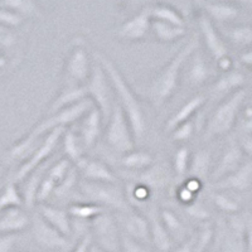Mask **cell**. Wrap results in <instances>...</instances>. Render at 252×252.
Segmentation results:
<instances>
[{
    "label": "cell",
    "mask_w": 252,
    "mask_h": 252,
    "mask_svg": "<svg viewBox=\"0 0 252 252\" xmlns=\"http://www.w3.org/2000/svg\"><path fill=\"white\" fill-rule=\"evenodd\" d=\"M92 56L101 63V66L109 76L112 87H114L116 101L123 107L126 118L129 120L135 140H140L146 131V118L140 98L132 91L127 81L125 80L121 71L111 58L97 49L92 52Z\"/></svg>",
    "instance_id": "6da1fadb"
},
{
    "label": "cell",
    "mask_w": 252,
    "mask_h": 252,
    "mask_svg": "<svg viewBox=\"0 0 252 252\" xmlns=\"http://www.w3.org/2000/svg\"><path fill=\"white\" fill-rule=\"evenodd\" d=\"M198 48H199V38L194 35L146 85L144 94L155 109H160L170 97H173L179 85L182 68Z\"/></svg>",
    "instance_id": "7a4b0ae2"
},
{
    "label": "cell",
    "mask_w": 252,
    "mask_h": 252,
    "mask_svg": "<svg viewBox=\"0 0 252 252\" xmlns=\"http://www.w3.org/2000/svg\"><path fill=\"white\" fill-rule=\"evenodd\" d=\"M246 94V90L241 89L218 103L204 126V138H218L231 131L244 109Z\"/></svg>",
    "instance_id": "3957f363"
},
{
    "label": "cell",
    "mask_w": 252,
    "mask_h": 252,
    "mask_svg": "<svg viewBox=\"0 0 252 252\" xmlns=\"http://www.w3.org/2000/svg\"><path fill=\"white\" fill-rule=\"evenodd\" d=\"M92 66L94 61L85 38H73L63 64L64 86H85L91 77Z\"/></svg>",
    "instance_id": "277c9868"
},
{
    "label": "cell",
    "mask_w": 252,
    "mask_h": 252,
    "mask_svg": "<svg viewBox=\"0 0 252 252\" xmlns=\"http://www.w3.org/2000/svg\"><path fill=\"white\" fill-rule=\"evenodd\" d=\"M80 194L90 203L98 204L105 208L115 209L116 212H127L132 208L130 206L126 193L119 183H97L86 179L78 182Z\"/></svg>",
    "instance_id": "5b68a950"
},
{
    "label": "cell",
    "mask_w": 252,
    "mask_h": 252,
    "mask_svg": "<svg viewBox=\"0 0 252 252\" xmlns=\"http://www.w3.org/2000/svg\"><path fill=\"white\" fill-rule=\"evenodd\" d=\"M94 107V101L87 97L80 102L75 103V105H72V106L55 112V114L47 115L46 118L42 119L34 127L29 130L28 134L24 135V138L31 143L39 141V139H43L46 135H48L53 130L58 129V127H67L71 124L82 119Z\"/></svg>",
    "instance_id": "8992f818"
},
{
    "label": "cell",
    "mask_w": 252,
    "mask_h": 252,
    "mask_svg": "<svg viewBox=\"0 0 252 252\" xmlns=\"http://www.w3.org/2000/svg\"><path fill=\"white\" fill-rule=\"evenodd\" d=\"M85 86L89 97L94 101V106L102 114L103 123L107 124L116 103V96L109 76L96 58H94L91 77Z\"/></svg>",
    "instance_id": "52a82bcc"
},
{
    "label": "cell",
    "mask_w": 252,
    "mask_h": 252,
    "mask_svg": "<svg viewBox=\"0 0 252 252\" xmlns=\"http://www.w3.org/2000/svg\"><path fill=\"white\" fill-rule=\"evenodd\" d=\"M105 141L112 152L127 154L135 148V136L123 107L116 101L112 114L106 124Z\"/></svg>",
    "instance_id": "ba28073f"
},
{
    "label": "cell",
    "mask_w": 252,
    "mask_h": 252,
    "mask_svg": "<svg viewBox=\"0 0 252 252\" xmlns=\"http://www.w3.org/2000/svg\"><path fill=\"white\" fill-rule=\"evenodd\" d=\"M92 240L109 252H121V231L114 216L107 211L90 222Z\"/></svg>",
    "instance_id": "9c48e42d"
},
{
    "label": "cell",
    "mask_w": 252,
    "mask_h": 252,
    "mask_svg": "<svg viewBox=\"0 0 252 252\" xmlns=\"http://www.w3.org/2000/svg\"><path fill=\"white\" fill-rule=\"evenodd\" d=\"M67 130V127H58V129L53 130L46 135L42 139V143L38 146L37 149L33 152L31 157H28L23 163L20 164V166L15 172L14 177H13V182L18 183V182L26 181L31 173L34 172L37 168H39L42 164L46 163V160L51 157V154L55 152L56 146L60 143V139H62L63 134Z\"/></svg>",
    "instance_id": "30bf717a"
},
{
    "label": "cell",
    "mask_w": 252,
    "mask_h": 252,
    "mask_svg": "<svg viewBox=\"0 0 252 252\" xmlns=\"http://www.w3.org/2000/svg\"><path fill=\"white\" fill-rule=\"evenodd\" d=\"M32 236L42 249L49 251H61L68 247L69 242L66 236L52 227L39 213L32 217Z\"/></svg>",
    "instance_id": "8fae6325"
},
{
    "label": "cell",
    "mask_w": 252,
    "mask_h": 252,
    "mask_svg": "<svg viewBox=\"0 0 252 252\" xmlns=\"http://www.w3.org/2000/svg\"><path fill=\"white\" fill-rule=\"evenodd\" d=\"M150 31H152V17L145 6L140 12L123 22L121 26L116 29V35L125 42H140L145 39L146 34Z\"/></svg>",
    "instance_id": "7c38bea8"
},
{
    "label": "cell",
    "mask_w": 252,
    "mask_h": 252,
    "mask_svg": "<svg viewBox=\"0 0 252 252\" xmlns=\"http://www.w3.org/2000/svg\"><path fill=\"white\" fill-rule=\"evenodd\" d=\"M198 27L201 32L202 39L206 46V49L208 51L209 56L215 61L224 57L228 55V49H227L226 43H224L223 38L220 34V32L213 24V20L204 14L203 12H199L197 15Z\"/></svg>",
    "instance_id": "4fadbf2b"
},
{
    "label": "cell",
    "mask_w": 252,
    "mask_h": 252,
    "mask_svg": "<svg viewBox=\"0 0 252 252\" xmlns=\"http://www.w3.org/2000/svg\"><path fill=\"white\" fill-rule=\"evenodd\" d=\"M246 218L233 215L223 229L220 252H246Z\"/></svg>",
    "instance_id": "5bb4252c"
},
{
    "label": "cell",
    "mask_w": 252,
    "mask_h": 252,
    "mask_svg": "<svg viewBox=\"0 0 252 252\" xmlns=\"http://www.w3.org/2000/svg\"><path fill=\"white\" fill-rule=\"evenodd\" d=\"M121 232L126 236L139 241L141 244L150 242V220L141 213L130 209L127 212L120 213Z\"/></svg>",
    "instance_id": "9a60e30c"
},
{
    "label": "cell",
    "mask_w": 252,
    "mask_h": 252,
    "mask_svg": "<svg viewBox=\"0 0 252 252\" xmlns=\"http://www.w3.org/2000/svg\"><path fill=\"white\" fill-rule=\"evenodd\" d=\"M75 166L86 181L97 182V183H119V178L116 177V174L102 160L83 157L80 161L76 163Z\"/></svg>",
    "instance_id": "2e32d148"
},
{
    "label": "cell",
    "mask_w": 252,
    "mask_h": 252,
    "mask_svg": "<svg viewBox=\"0 0 252 252\" xmlns=\"http://www.w3.org/2000/svg\"><path fill=\"white\" fill-rule=\"evenodd\" d=\"M242 159H244V152L241 150L238 143H229L228 145L224 148L223 153L220 154V159H218L217 164H216L215 170L212 172L211 178L213 182H218L220 179L226 178L227 175L232 174L233 172L242 165Z\"/></svg>",
    "instance_id": "e0dca14e"
},
{
    "label": "cell",
    "mask_w": 252,
    "mask_h": 252,
    "mask_svg": "<svg viewBox=\"0 0 252 252\" xmlns=\"http://www.w3.org/2000/svg\"><path fill=\"white\" fill-rule=\"evenodd\" d=\"M102 124H105L103 123V116L96 106L90 110L81 119L78 136H80L85 149L92 148L98 140L101 132H102Z\"/></svg>",
    "instance_id": "ac0fdd59"
},
{
    "label": "cell",
    "mask_w": 252,
    "mask_h": 252,
    "mask_svg": "<svg viewBox=\"0 0 252 252\" xmlns=\"http://www.w3.org/2000/svg\"><path fill=\"white\" fill-rule=\"evenodd\" d=\"M212 77V69L209 67L206 57L198 48L197 51L189 57L187 62L186 81L189 86L198 87L203 86Z\"/></svg>",
    "instance_id": "d6986e66"
},
{
    "label": "cell",
    "mask_w": 252,
    "mask_h": 252,
    "mask_svg": "<svg viewBox=\"0 0 252 252\" xmlns=\"http://www.w3.org/2000/svg\"><path fill=\"white\" fill-rule=\"evenodd\" d=\"M131 182L148 187L152 192H158L169 184L170 173L164 164L155 163L149 169L139 172V174H132Z\"/></svg>",
    "instance_id": "ffe728a7"
},
{
    "label": "cell",
    "mask_w": 252,
    "mask_h": 252,
    "mask_svg": "<svg viewBox=\"0 0 252 252\" xmlns=\"http://www.w3.org/2000/svg\"><path fill=\"white\" fill-rule=\"evenodd\" d=\"M246 82L244 73H241L237 69H232V71L222 73L211 86V94L216 100H220V97H228L229 94H232L233 92L238 91V90L244 89V85Z\"/></svg>",
    "instance_id": "44dd1931"
},
{
    "label": "cell",
    "mask_w": 252,
    "mask_h": 252,
    "mask_svg": "<svg viewBox=\"0 0 252 252\" xmlns=\"http://www.w3.org/2000/svg\"><path fill=\"white\" fill-rule=\"evenodd\" d=\"M252 186V160L246 161L232 174L213 183L216 189H231L236 192H245Z\"/></svg>",
    "instance_id": "7402d4cb"
},
{
    "label": "cell",
    "mask_w": 252,
    "mask_h": 252,
    "mask_svg": "<svg viewBox=\"0 0 252 252\" xmlns=\"http://www.w3.org/2000/svg\"><path fill=\"white\" fill-rule=\"evenodd\" d=\"M38 213L63 236H66L67 238L71 237L73 228H72V217L69 216L68 211L51 204H39Z\"/></svg>",
    "instance_id": "603a6c76"
},
{
    "label": "cell",
    "mask_w": 252,
    "mask_h": 252,
    "mask_svg": "<svg viewBox=\"0 0 252 252\" xmlns=\"http://www.w3.org/2000/svg\"><path fill=\"white\" fill-rule=\"evenodd\" d=\"M207 97L204 94H195L193 97H190L189 100H187L186 102L182 105L174 114L170 116L165 123V131L172 132L173 130L177 129L178 126L182 125V124L189 121V119L192 118L193 115L198 111L206 103Z\"/></svg>",
    "instance_id": "cb8c5ba5"
},
{
    "label": "cell",
    "mask_w": 252,
    "mask_h": 252,
    "mask_svg": "<svg viewBox=\"0 0 252 252\" xmlns=\"http://www.w3.org/2000/svg\"><path fill=\"white\" fill-rule=\"evenodd\" d=\"M32 223V218L28 213L24 212L22 208H8L1 211L0 216V232L5 233H19L28 228Z\"/></svg>",
    "instance_id": "d4e9b609"
},
{
    "label": "cell",
    "mask_w": 252,
    "mask_h": 252,
    "mask_svg": "<svg viewBox=\"0 0 252 252\" xmlns=\"http://www.w3.org/2000/svg\"><path fill=\"white\" fill-rule=\"evenodd\" d=\"M198 5L201 8V12L220 23H227L236 19L240 12L236 4L228 1H202L198 3Z\"/></svg>",
    "instance_id": "484cf974"
},
{
    "label": "cell",
    "mask_w": 252,
    "mask_h": 252,
    "mask_svg": "<svg viewBox=\"0 0 252 252\" xmlns=\"http://www.w3.org/2000/svg\"><path fill=\"white\" fill-rule=\"evenodd\" d=\"M87 97H89V94H87L86 86H63L60 94L56 96L55 100L52 101V103L49 105L47 115L55 114V112L72 106V105H75V103L80 102Z\"/></svg>",
    "instance_id": "4316f807"
},
{
    "label": "cell",
    "mask_w": 252,
    "mask_h": 252,
    "mask_svg": "<svg viewBox=\"0 0 252 252\" xmlns=\"http://www.w3.org/2000/svg\"><path fill=\"white\" fill-rule=\"evenodd\" d=\"M150 242H153L155 249L159 252H169L173 249V237L169 231L164 226L160 215L150 213Z\"/></svg>",
    "instance_id": "83f0119b"
},
{
    "label": "cell",
    "mask_w": 252,
    "mask_h": 252,
    "mask_svg": "<svg viewBox=\"0 0 252 252\" xmlns=\"http://www.w3.org/2000/svg\"><path fill=\"white\" fill-rule=\"evenodd\" d=\"M48 161H46L44 164L37 168L33 173L27 177L26 182H24L23 186V199H24V206L28 209L33 208L34 204L37 203V194L38 190H39V187L43 182L44 177L47 175L48 172Z\"/></svg>",
    "instance_id": "f1b7e54d"
},
{
    "label": "cell",
    "mask_w": 252,
    "mask_h": 252,
    "mask_svg": "<svg viewBox=\"0 0 252 252\" xmlns=\"http://www.w3.org/2000/svg\"><path fill=\"white\" fill-rule=\"evenodd\" d=\"M119 163L124 169H127L130 172H143V170L149 169L150 166L155 164V159L153 154H150L148 150H132L127 154L121 155L119 159Z\"/></svg>",
    "instance_id": "f546056e"
},
{
    "label": "cell",
    "mask_w": 252,
    "mask_h": 252,
    "mask_svg": "<svg viewBox=\"0 0 252 252\" xmlns=\"http://www.w3.org/2000/svg\"><path fill=\"white\" fill-rule=\"evenodd\" d=\"M150 32L153 33L155 39L161 43H172L187 34L186 27L175 26V24L155 19H152V31Z\"/></svg>",
    "instance_id": "4dcf8cb0"
},
{
    "label": "cell",
    "mask_w": 252,
    "mask_h": 252,
    "mask_svg": "<svg viewBox=\"0 0 252 252\" xmlns=\"http://www.w3.org/2000/svg\"><path fill=\"white\" fill-rule=\"evenodd\" d=\"M152 19L161 20L175 26L186 27V20L177 8L166 3H154L146 6Z\"/></svg>",
    "instance_id": "1f68e13d"
},
{
    "label": "cell",
    "mask_w": 252,
    "mask_h": 252,
    "mask_svg": "<svg viewBox=\"0 0 252 252\" xmlns=\"http://www.w3.org/2000/svg\"><path fill=\"white\" fill-rule=\"evenodd\" d=\"M211 165H212V154L208 149H199L192 155V161L189 165V174L190 177L198 178L202 182H206L211 174Z\"/></svg>",
    "instance_id": "d6a6232c"
},
{
    "label": "cell",
    "mask_w": 252,
    "mask_h": 252,
    "mask_svg": "<svg viewBox=\"0 0 252 252\" xmlns=\"http://www.w3.org/2000/svg\"><path fill=\"white\" fill-rule=\"evenodd\" d=\"M68 213L73 220H85V222H91L96 217L101 216L102 213L107 212V209L98 204L90 203V202H76L68 207Z\"/></svg>",
    "instance_id": "836d02e7"
},
{
    "label": "cell",
    "mask_w": 252,
    "mask_h": 252,
    "mask_svg": "<svg viewBox=\"0 0 252 252\" xmlns=\"http://www.w3.org/2000/svg\"><path fill=\"white\" fill-rule=\"evenodd\" d=\"M62 148L64 154H66V158H68L69 160L73 161L75 164L85 157L83 155L85 146H83L77 132H75L73 130L67 129L64 131L62 136Z\"/></svg>",
    "instance_id": "e575fe53"
},
{
    "label": "cell",
    "mask_w": 252,
    "mask_h": 252,
    "mask_svg": "<svg viewBox=\"0 0 252 252\" xmlns=\"http://www.w3.org/2000/svg\"><path fill=\"white\" fill-rule=\"evenodd\" d=\"M224 35L228 38L231 43L238 47L252 46V26L240 24L224 29Z\"/></svg>",
    "instance_id": "d590c367"
},
{
    "label": "cell",
    "mask_w": 252,
    "mask_h": 252,
    "mask_svg": "<svg viewBox=\"0 0 252 252\" xmlns=\"http://www.w3.org/2000/svg\"><path fill=\"white\" fill-rule=\"evenodd\" d=\"M159 215H160L164 226L172 235L173 240H181V238L183 240L184 235H186V228L177 213L169 208H161Z\"/></svg>",
    "instance_id": "8d00e7d4"
},
{
    "label": "cell",
    "mask_w": 252,
    "mask_h": 252,
    "mask_svg": "<svg viewBox=\"0 0 252 252\" xmlns=\"http://www.w3.org/2000/svg\"><path fill=\"white\" fill-rule=\"evenodd\" d=\"M23 204V194H20L17 183L13 181L8 182L4 186L1 198H0V208H1V211L8 208H20Z\"/></svg>",
    "instance_id": "74e56055"
},
{
    "label": "cell",
    "mask_w": 252,
    "mask_h": 252,
    "mask_svg": "<svg viewBox=\"0 0 252 252\" xmlns=\"http://www.w3.org/2000/svg\"><path fill=\"white\" fill-rule=\"evenodd\" d=\"M0 8L14 10L24 18L39 14V8L33 0H3L0 3Z\"/></svg>",
    "instance_id": "f35d334b"
},
{
    "label": "cell",
    "mask_w": 252,
    "mask_h": 252,
    "mask_svg": "<svg viewBox=\"0 0 252 252\" xmlns=\"http://www.w3.org/2000/svg\"><path fill=\"white\" fill-rule=\"evenodd\" d=\"M126 198L129 201L130 206H139V204L146 203L152 197V190L143 184L130 182L125 189Z\"/></svg>",
    "instance_id": "ab89813d"
},
{
    "label": "cell",
    "mask_w": 252,
    "mask_h": 252,
    "mask_svg": "<svg viewBox=\"0 0 252 252\" xmlns=\"http://www.w3.org/2000/svg\"><path fill=\"white\" fill-rule=\"evenodd\" d=\"M78 173L80 172H78L77 168L72 166V169L69 170L66 178L60 184H57L53 195L56 198H60V199H66V198H68L73 193L76 187L78 186Z\"/></svg>",
    "instance_id": "60d3db41"
},
{
    "label": "cell",
    "mask_w": 252,
    "mask_h": 252,
    "mask_svg": "<svg viewBox=\"0 0 252 252\" xmlns=\"http://www.w3.org/2000/svg\"><path fill=\"white\" fill-rule=\"evenodd\" d=\"M213 237H215V228H213L212 223L207 220L201 224L199 229H198L197 235L193 237L194 241V251L195 252H207V249L209 245L212 244Z\"/></svg>",
    "instance_id": "b9f144b4"
},
{
    "label": "cell",
    "mask_w": 252,
    "mask_h": 252,
    "mask_svg": "<svg viewBox=\"0 0 252 252\" xmlns=\"http://www.w3.org/2000/svg\"><path fill=\"white\" fill-rule=\"evenodd\" d=\"M189 158H190V152L187 145L179 146L175 150L173 157V170L178 178L184 177L187 172H189V165H190Z\"/></svg>",
    "instance_id": "7bdbcfd3"
},
{
    "label": "cell",
    "mask_w": 252,
    "mask_h": 252,
    "mask_svg": "<svg viewBox=\"0 0 252 252\" xmlns=\"http://www.w3.org/2000/svg\"><path fill=\"white\" fill-rule=\"evenodd\" d=\"M212 201L215 206L220 209V212L228 213V215H237L240 212L241 206L238 204L237 201H235L233 198L229 195L224 194L223 192H215L212 193Z\"/></svg>",
    "instance_id": "ee69618b"
},
{
    "label": "cell",
    "mask_w": 252,
    "mask_h": 252,
    "mask_svg": "<svg viewBox=\"0 0 252 252\" xmlns=\"http://www.w3.org/2000/svg\"><path fill=\"white\" fill-rule=\"evenodd\" d=\"M71 169H72L71 160H69L68 158H62V159H60V160H57L56 163H53L51 166H49L47 175H48L51 179H53L56 183L60 184L61 182L66 178V175L68 174V172Z\"/></svg>",
    "instance_id": "f6af8a7d"
},
{
    "label": "cell",
    "mask_w": 252,
    "mask_h": 252,
    "mask_svg": "<svg viewBox=\"0 0 252 252\" xmlns=\"http://www.w3.org/2000/svg\"><path fill=\"white\" fill-rule=\"evenodd\" d=\"M23 20L24 17L18 14L14 10L0 8V23H1V27H5V28L9 29L17 28V27H19L20 24L23 23Z\"/></svg>",
    "instance_id": "bcb514c9"
},
{
    "label": "cell",
    "mask_w": 252,
    "mask_h": 252,
    "mask_svg": "<svg viewBox=\"0 0 252 252\" xmlns=\"http://www.w3.org/2000/svg\"><path fill=\"white\" fill-rule=\"evenodd\" d=\"M184 211H186V213L189 217L194 218L197 220H202V222H207L209 220V217H211V213L208 212V209L204 207V204H202L201 202L198 201V199H195L193 203L184 207Z\"/></svg>",
    "instance_id": "7dc6e473"
},
{
    "label": "cell",
    "mask_w": 252,
    "mask_h": 252,
    "mask_svg": "<svg viewBox=\"0 0 252 252\" xmlns=\"http://www.w3.org/2000/svg\"><path fill=\"white\" fill-rule=\"evenodd\" d=\"M193 132H194V125H193V121L189 120L173 130L170 138L178 143H183V141H187L192 138Z\"/></svg>",
    "instance_id": "c3c4849f"
},
{
    "label": "cell",
    "mask_w": 252,
    "mask_h": 252,
    "mask_svg": "<svg viewBox=\"0 0 252 252\" xmlns=\"http://www.w3.org/2000/svg\"><path fill=\"white\" fill-rule=\"evenodd\" d=\"M56 187H57V183H56L53 179H51L48 175H46L43 182H42V184H40L39 190H38L37 203L44 204V202H46L48 198H51V195L55 193Z\"/></svg>",
    "instance_id": "681fc988"
},
{
    "label": "cell",
    "mask_w": 252,
    "mask_h": 252,
    "mask_svg": "<svg viewBox=\"0 0 252 252\" xmlns=\"http://www.w3.org/2000/svg\"><path fill=\"white\" fill-rule=\"evenodd\" d=\"M121 252H148L145 245L121 232Z\"/></svg>",
    "instance_id": "f907efd6"
},
{
    "label": "cell",
    "mask_w": 252,
    "mask_h": 252,
    "mask_svg": "<svg viewBox=\"0 0 252 252\" xmlns=\"http://www.w3.org/2000/svg\"><path fill=\"white\" fill-rule=\"evenodd\" d=\"M15 43H17V35H15L14 32L12 29L0 26V46H1L3 52L13 48Z\"/></svg>",
    "instance_id": "816d5d0a"
},
{
    "label": "cell",
    "mask_w": 252,
    "mask_h": 252,
    "mask_svg": "<svg viewBox=\"0 0 252 252\" xmlns=\"http://www.w3.org/2000/svg\"><path fill=\"white\" fill-rule=\"evenodd\" d=\"M175 194H177V199L181 203L184 204V207L188 206V204L193 203V202L197 199V194L192 193L189 189H187L183 184L178 187L177 190H175Z\"/></svg>",
    "instance_id": "f5cc1de1"
},
{
    "label": "cell",
    "mask_w": 252,
    "mask_h": 252,
    "mask_svg": "<svg viewBox=\"0 0 252 252\" xmlns=\"http://www.w3.org/2000/svg\"><path fill=\"white\" fill-rule=\"evenodd\" d=\"M18 233H5L0 236V252H10L17 244Z\"/></svg>",
    "instance_id": "db71d44e"
},
{
    "label": "cell",
    "mask_w": 252,
    "mask_h": 252,
    "mask_svg": "<svg viewBox=\"0 0 252 252\" xmlns=\"http://www.w3.org/2000/svg\"><path fill=\"white\" fill-rule=\"evenodd\" d=\"M92 242H94V240H92L91 232H90L83 236V237H81L77 244H76V246L73 247V250L69 252H90V247H91Z\"/></svg>",
    "instance_id": "11a10c76"
},
{
    "label": "cell",
    "mask_w": 252,
    "mask_h": 252,
    "mask_svg": "<svg viewBox=\"0 0 252 252\" xmlns=\"http://www.w3.org/2000/svg\"><path fill=\"white\" fill-rule=\"evenodd\" d=\"M237 143L244 154L252 158V134H242Z\"/></svg>",
    "instance_id": "9f6ffc18"
},
{
    "label": "cell",
    "mask_w": 252,
    "mask_h": 252,
    "mask_svg": "<svg viewBox=\"0 0 252 252\" xmlns=\"http://www.w3.org/2000/svg\"><path fill=\"white\" fill-rule=\"evenodd\" d=\"M183 186L186 187L187 189H189V190H190L192 193L198 194V193L202 190V188H203V182H202L201 179H198V178L189 177L188 179L184 182Z\"/></svg>",
    "instance_id": "6f0895ef"
},
{
    "label": "cell",
    "mask_w": 252,
    "mask_h": 252,
    "mask_svg": "<svg viewBox=\"0 0 252 252\" xmlns=\"http://www.w3.org/2000/svg\"><path fill=\"white\" fill-rule=\"evenodd\" d=\"M216 66H217V68L220 69L222 73H226V72L232 71L233 60L229 57L228 55H227V56H224V57H222V58H220V60L216 61Z\"/></svg>",
    "instance_id": "680465c9"
},
{
    "label": "cell",
    "mask_w": 252,
    "mask_h": 252,
    "mask_svg": "<svg viewBox=\"0 0 252 252\" xmlns=\"http://www.w3.org/2000/svg\"><path fill=\"white\" fill-rule=\"evenodd\" d=\"M245 240H246V252H252V215L246 216Z\"/></svg>",
    "instance_id": "91938a15"
},
{
    "label": "cell",
    "mask_w": 252,
    "mask_h": 252,
    "mask_svg": "<svg viewBox=\"0 0 252 252\" xmlns=\"http://www.w3.org/2000/svg\"><path fill=\"white\" fill-rule=\"evenodd\" d=\"M172 252H195L194 251V241L193 237L184 240L179 246L175 247Z\"/></svg>",
    "instance_id": "94428289"
},
{
    "label": "cell",
    "mask_w": 252,
    "mask_h": 252,
    "mask_svg": "<svg viewBox=\"0 0 252 252\" xmlns=\"http://www.w3.org/2000/svg\"><path fill=\"white\" fill-rule=\"evenodd\" d=\"M240 127L244 134H252V118H238Z\"/></svg>",
    "instance_id": "6125c7cd"
},
{
    "label": "cell",
    "mask_w": 252,
    "mask_h": 252,
    "mask_svg": "<svg viewBox=\"0 0 252 252\" xmlns=\"http://www.w3.org/2000/svg\"><path fill=\"white\" fill-rule=\"evenodd\" d=\"M240 62L242 63L244 66L249 67V68L252 69V49L244 52V53H241Z\"/></svg>",
    "instance_id": "be15d7a7"
},
{
    "label": "cell",
    "mask_w": 252,
    "mask_h": 252,
    "mask_svg": "<svg viewBox=\"0 0 252 252\" xmlns=\"http://www.w3.org/2000/svg\"><path fill=\"white\" fill-rule=\"evenodd\" d=\"M90 252H109V251H106V250L101 249L100 246H97V245L94 244V242H92L91 247H90Z\"/></svg>",
    "instance_id": "e7e4bbea"
}]
</instances>
